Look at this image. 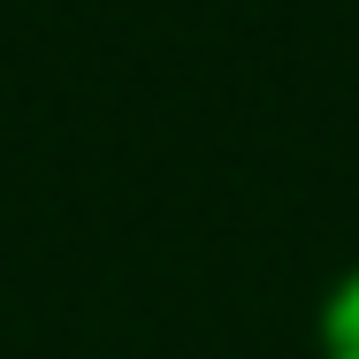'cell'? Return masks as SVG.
<instances>
[{"label":"cell","instance_id":"6da1fadb","mask_svg":"<svg viewBox=\"0 0 359 359\" xmlns=\"http://www.w3.org/2000/svg\"><path fill=\"white\" fill-rule=\"evenodd\" d=\"M321 344H329V359H359V268L321 306Z\"/></svg>","mask_w":359,"mask_h":359}]
</instances>
